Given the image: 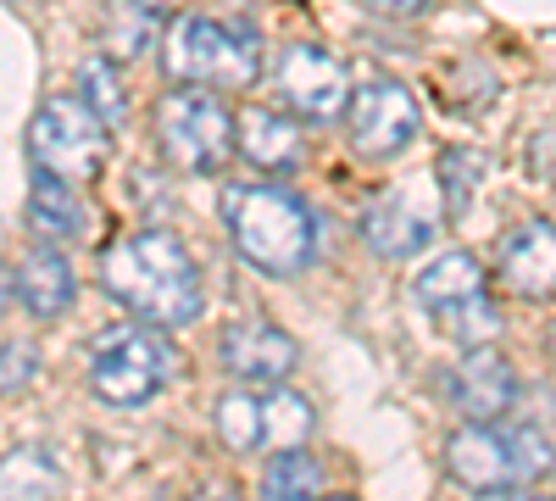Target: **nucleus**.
Returning <instances> with one entry per match:
<instances>
[{
	"mask_svg": "<svg viewBox=\"0 0 556 501\" xmlns=\"http://www.w3.org/2000/svg\"><path fill=\"white\" fill-rule=\"evenodd\" d=\"M356 7L379 12V17H417V12L429 7V0H356Z\"/></svg>",
	"mask_w": 556,
	"mask_h": 501,
	"instance_id": "nucleus-27",
	"label": "nucleus"
},
{
	"mask_svg": "<svg viewBox=\"0 0 556 501\" xmlns=\"http://www.w3.org/2000/svg\"><path fill=\"white\" fill-rule=\"evenodd\" d=\"M156 140L178 173H217L240 151V117H228V107L212 89L178 84L156 107Z\"/></svg>",
	"mask_w": 556,
	"mask_h": 501,
	"instance_id": "nucleus-5",
	"label": "nucleus"
},
{
	"mask_svg": "<svg viewBox=\"0 0 556 501\" xmlns=\"http://www.w3.org/2000/svg\"><path fill=\"white\" fill-rule=\"evenodd\" d=\"M501 285L523 301L556 296V223L534 217L501 240Z\"/></svg>",
	"mask_w": 556,
	"mask_h": 501,
	"instance_id": "nucleus-13",
	"label": "nucleus"
},
{
	"mask_svg": "<svg viewBox=\"0 0 556 501\" xmlns=\"http://www.w3.org/2000/svg\"><path fill=\"white\" fill-rule=\"evenodd\" d=\"M78 96L96 107L106 123H123V117H128V96H123V84H117V73H112V57H89V62H84Z\"/></svg>",
	"mask_w": 556,
	"mask_h": 501,
	"instance_id": "nucleus-25",
	"label": "nucleus"
},
{
	"mask_svg": "<svg viewBox=\"0 0 556 501\" xmlns=\"http://www.w3.org/2000/svg\"><path fill=\"white\" fill-rule=\"evenodd\" d=\"M101 290L156 329L201 317V267L173 229H134L101 251Z\"/></svg>",
	"mask_w": 556,
	"mask_h": 501,
	"instance_id": "nucleus-1",
	"label": "nucleus"
},
{
	"mask_svg": "<svg viewBox=\"0 0 556 501\" xmlns=\"http://www.w3.org/2000/svg\"><path fill=\"white\" fill-rule=\"evenodd\" d=\"M12 301H23V312L28 317H39V324H56V317L73 306V296H78V279H73V262L45 240V246H34V251H23L17 262H12Z\"/></svg>",
	"mask_w": 556,
	"mask_h": 501,
	"instance_id": "nucleus-12",
	"label": "nucleus"
},
{
	"mask_svg": "<svg viewBox=\"0 0 556 501\" xmlns=\"http://www.w3.org/2000/svg\"><path fill=\"white\" fill-rule=\"evenodd\" d=\"M479 173H484V156L468 151V146H451L440 156V196H445V217H468L473 206V190H479Z\"/></svg>",
	"mask_w": 556,
	"mask_h": 501,
	"instance_id": "nucleus-22",
	"label": "nucleus"
},
{
	"mask_svg": "<svg viewBox=\"0 0 556 501\" xmlns=\"http://www.w3.org/2000/svg\"><path fill=\"white\" fill-rule=\"evenodd\" d=\"M217 356L235 385H256V390H273L278 379H290V368L301 362V346L267 324V317H235L217 340Z\"/></svg>",
	"mask_w": 556,
	"mask_h": 501,
	"instance_id": "nucleus-10",
	"label": "nucleus"
},
{
	"mask_svg": "<svg viewBox=\"0 0 556 501\" xmlns=\"http://www.w3.org/2000/svg\"><path fill=\"white\" fill-rule=\"evenodd\" d=\"M23 217H28V229L39 240H51V246H78L89 235V212L78 201V185H73V178H62V173H45V167H34Z\"/></svg>",
	"mask_w": 556,
	"mask_h": 501,
	"instance_id": "nucleus-14",
	"label": "nucleus"
},
{
	"mask_svg": "<svg viewBox=\"0 0 556 501\" xmlns=\"http://www.w3.org/2000/svg\"><path fill=\"white\" fill-rule=\"evenodd\" d=\"M240 156L262 173H278V167H295L301 162V134L290 117H278L267 107H245L240 112Z\"/></svg>",
	"mask_w": 556,
	"mask_h": 501,
	"instance_id": "nucleus-17",
	"label": "nucleus"
},
{
	"mask_svg": "<svg viewBox=\"0 0 556 501\" xmlns=\"http://www.w3.org/2000/svg\"><path fill=\"white\" fill-rule=\"evenodd\" d=\"M412 296H417V306H424V312L445 317L451 306L484 296V267H479L468 251H445V256H434V262L412 279Z\"/></svg>",
	"mask_w": 556,
	"mask_h": 501,
	"instance_id": "nucleus-16",
	"label": "nucleus"
},
{
	"mask_svg": "<svg viewBox=\"0 0 556 501\" xmlns=\"http://www.w3.org/2000/svg\"><path fill=\"white\" fill-rule=\"evenodd\" d=\"M0 479H7V496L12 501L17 496H56L62 490V468L45 458V451H23V446L7 458V474H0Z\"/></svg>",
	"mask_w": 556,
	"mask_h": 501,
	"instance_id": "nucleus-23",
	"label": "nucleus"
},
{
	"mask_svg": "<svg viewBox=\"0 0 556 501\" xmlns=\"http://www.w3.org/2000/svg\"><path fill=\"white\" fill-rule=\"evenodd\" d=\"M34 362H39V351H34V346H23V340H7V379H0V390H7V396H17V390L34 379Z\"/></svg>",
	"mask_w": 556,
	"mask_h": 501,
	"instance_id": "nucleus-26",
	"label": "nucleus"
},
{
	"mask_svg": "<svg viewBox=\"0 0 556 501\" xmlns=\"http://www.w3.org/2000/svg\"><path fill=\"white\" fill-rule=\"evenodd\" d=\"M312 435V406L290 390H267L262 396V446L285 451V446H306Z\"/></svg>",
	"mask_w": 556,
	"mask_h": 501,
	"instance_id": "nucleus-19",
	"label": "nucleus"
},
{
	"mask_svg": "<svg viewBox=\"0 0 556 501\" xmlns=\"http://www.w3.org/2000/svg\"><path fill=\"white\" fill-rule=\"evenodd\" d=\"M445 335L462 346V351H473V346H490L495 335H501V317H495V301L490 296H473V301H462V306H451L445 317Z\"/></svg>",
	"mask_w": 556,
	"mask_h": 501,
	"instance_id": "nucleus-24",
	"label": "nucleus"
},
{
	"mask_svg": "<svg viewBox=\"0 0 556 501\" xmlns=\"http://www.w3.org/2000/svg\"><path fill=\"white\" fill-rule=\"evenodd\" d=\"M351 146L362 156H401L412 140H417V128H424V112H417L412 101V89L395 84V78H367L356 96H351Z\"/></svg>",
	"mask_w": 556,
	"mask_h": 501,
	"instance_id": "nucleus-9",
	"label": "nucleus"
},
{
	"mask_svg": "<svg viewBox=\"0 0 556 501\" xmlns=\"http://www.w3.org/2000/svg\"><path fill=\"white\" fill-rule=\"evenodd\" d=\"M556 451L540 429H495V424H468L445 440V468L456 485L479 496H513L534 479H545Z\"/></svg>",
	"mask_w": 556,
	"mask_h": 501,
	"instance_id": "nucleus-4",
	"label": "nucleus"
},
{
	"mask_svg": "<svg viewBox=\"0 0 556 501\" xmlns=\"http://www.w3.org/2000/svg\"><path fill=\"white\" fill-rule=\"evenodd\" d=\"M323 490V468L306 458L301 446H285V451H273L267 468H262V496H317Z\"/></svg>",
	"mask_w": 556,
	"mask_h": 501,
	"instance_id": "nucleus-21",
	"label": "nucleus"
},
{
	"mask_svg": "<svg viewBox=\"0 0 556 501\" xmlns=\"http://www.w3.org/2000/svg\"><path fill=\"white\" fill-rule=\"evenodd\" d=\"M273 84L285 96V107L306 123H334L340 112H351V96H356L345 62L317 51V45H285L273 62Z\"/></svg>",
	"mask_w": 556,
	"mask_h": 501,
	"instance_id": "nucleus-8",
	"label": "nucleus"
},
{
	"mask_svg": "<svg viewBox=\"0 0 556 501\" xmlns=\"http://www.w3.org/2000/svg\"><path fill=\"white\" fill-rule=\"evenodd\" d=\"M162 67L173 84H201V89H251L262 73V39L251 23H223L201 12H178L162 39Z\"/></svg>",
	"mask_w": 556,
	"mask_h": 501,
	"instance_id": "nucleus-3",
	"label": "nucleus"
},
{
	"mask_svg": "<svg viewBox=\"0 0 556 501\" xmlns=\"http://www.w3.org/2000/svg\"><path fill=\"white\" fill-rule=\"evenodd\" d=\"M28 162L45 173H62L73 185H96L106 167V117L84 96H51L28 117Z\"/></svg>",
	"mask_w": 556,
	"mask_h": 501,
	"instance_id": "nucleus-6",
	"label": "nucleus"
},
{
	"mask_svg": "<svg viewBox=\"0 0 556 501\" xmlns=\"http://www.w3.org/2000/svg\"><path fill=\"white\" fill-rule=\"evenodd\" d=\"M173 374V346L156 324H117L89 351V390L106 406H146Z\"/></svg>",
	"mask_w": 556,
	"mask_h": 501,
	"instance_id": "nucleus-7",
	"label": "nucleus"
},
{
	"mask_svg": "<svg viewBox=\"0 0 556 501\" xmlns=\"http://www.w3.org/2000/svg\"><path fill=\"white\" fill-rule=\"evenodd\" d=\"M513 396H518L513 362H501L490 346L462 351V362L445 374V401L468 424H501L506 413H513Z\"/></svg>",
	"mask_w": 556,
	"mask_h": 501,
	"instance_id": "nucleus-11",
	"label": "nucleus"
},
{
	"mask_svg": "<svg viewBox=\"0 0 556 501\" xmlns=\"http://www.w3.org/2000/svg\"><path fill=\"white\" fill-rule=\"evenodd\" d=\"M223 223L235 251L267 273V279H290L317 251V223L306 201L285 185H228L223 190Z\"/></svg>",
	"mask_w": 556,
	"mask_h": 501,
	"instance_id": "nucleus-2",
	"label": "nucleus"
},
{
	"mask_svg": "<svg viewBox=\"0 0 556 501\" xmlns=\"http://www.w3.org/2000/svg\"><path fill=\"white\" fill-rule=\"evenodd\" d=\"M162 28V7H146V0H117L106 12V57L134 62L151 51V39Z\"/></svg>",
	"mask_w": 556,
	"mask_h": 501,
	"instance_id": "nucleus-18",
	"label": "nucleus"
},
{
	"mask_svg": "<svg viewBox=\"0 0 556 501\" xmlns=\"http://www.w3.org/2000/svg\"><path fill=\"white\" fill-rule=\"evenodd\" d=\"M217 435H223L228 451H262V396H256V385L228 390L217 401Z\"/></svg>",
	"mask_w": 556,
	"mask_h": 501,
	"instance_id": "nucleus-20",
	"label": "nucleus"
},
{
	"mask_svg": "<svg viewBox=\"0 0 556 501\" xmlns=\"http://www.w3.org/2000/svg\"><path fill=\"white\" fill-rule=\"evenodd\" d=\"M362 240L374 246L379 256L401 262V256H417V251L434 240V223L412 206V196L390 190V196H379L374 206L362 212Z\"/></svg>",
	"mask_w": 556,
	"mask_h": 501,
	"instance_id": "nucleus-15",
	"label": "nucleus"
}]
</instances>
